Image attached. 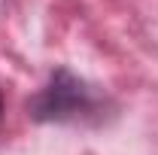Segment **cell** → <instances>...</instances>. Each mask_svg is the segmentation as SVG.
Returning a JSON list of instances; mask_svg holds the SVG:
<instances>
[{
	"instance_id": "cell-1",
	"label": "cell",
	"mask_w": 158,
	"mask_h": 155,
	"mask_svg": "<svg viewBox=\"0 0 158 155\" xmlns=\"http://www.w3.org/2000/svg\"><path fill=\"white\" fill-rule=\"evenodd\" d=\"M110 100L70 67H55L46 85L27 100V116L43 125H98Z\"/></svg>"
},
{
	"instance_id": "cell-2",
	"label": "cell",
	"mask_w": 158,
	"mask_h": 155,
	"mask_svg": "<svg viewBox=\"0 0 158 155\" xmlns=\"http://www.w3.org/2000/svg\"><path fill=\"white\" fill-rule=\"evenodd\" d=\"M0 119H3V91H0Z\"/></svg>"
}]
</instances>
